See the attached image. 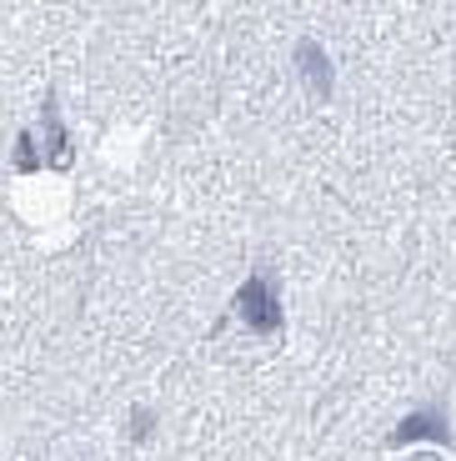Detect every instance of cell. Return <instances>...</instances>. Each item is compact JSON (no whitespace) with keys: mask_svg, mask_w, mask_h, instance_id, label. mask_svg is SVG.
I'll use <instances>...</instances> for the list:
<instances>
[{"mask_svg":"<svg viewBox=\"0 0 456 461\" xmlns=\"http://www.w3.org/2000/svg\"><path fill=\"white\" fill-rule=\"evenodd\" d=\"M41 161L60 166V171L70 166V136H66V126H60V115H56V101H46V156H41Z\"/></svg>","mask_w":456,"mask_h":461,"instance_id":"obj_4","label":"cell"},{"mask_svg":"<svg viewBox=\"0 0 456 461\" xmlns=\"http://www.w3.org/2000/svg\"><path fill=\"white\" fill-rule=\"evenodd\" d=\"M231 312L251 326V331H281V321H286L281 316V281H276L271 271L246 276V286L236 291V301H231Z\"/></svg>","mask_w":456,"mask_h":461,"instance_id":"obj_1","label":"cell"},{"mask_svg":"<svg viewBox=\"0 0 456 461\" xmlns=\"http://www.w3.org/2000/svg\"><path fill=\"white\" fill-rule=\"evenodd\" d=\"M150 421H156V416H150L146 406H141V411H131V437L146 441V437H150Z\"/></svg>","mask_w":456,"mask_h":461,"instance_id":"obj_6","label":"cell"},{"mask_svg":"<svg viewBox=\"0 0 456 461\" xmlns=\"http://www.w3.org/2000/svg\"><path fill=\"white\" fill-rule=\"evenodd\" d=\"M296 70H301V81H306V91L316 95V101H331V91H336V70H331V56L316 46V41H301L296 46Z\"/></svg>","mask_w":456,"mask_h":461,"instance_id":"obj_3","label":"cell"},{"mask_svg":"<svg viewBox=\"0 0 456 461\" xmlns=\"http://www.w3.org/2000/svg\"><path fill=\"white\" fill-rule=\"evenodd\" d=\"M41 166V156H35V131H21V140H15V171H35Z\"/></svg>","mask_w":456,"mask_h":461,"instance_id":"obj_5","label":"cell"},{"mask_svg":"<svg viewBox=\"0 0 456 461\" xmlns=\"http://www.w3.org/2000/svg\"><path fill=\"white\" fill-rule=\"evenodd\" d=\"M70 461H96V456H70Z\"/></svg>","mask_w":456,"mask_h":461,"instance_id":"obj_8","label":"cell"},{"mask_svg":"<svg viewBox=\"0 0 456 461\" xmlns=\"http://www.w3.org/2000/svg\"><path fill=\"white\" fill-rule=\"evenodd\" d=\"M397 447H411V441H451V416H446V402H426L411 416H401L397 431H391Z\"/></svg>","mask_w":456,"mask_h":461,"instance_id":"obj_2","label":"cell"},{"mask_svg":"<svg viewBox=\"0 0 456 461\" xmlns=\"http://www.w3.org/2000/svg\"><path fill=\"white\" fill-rule=\"evenodd\" d=\"M406 461H442L436 451H416V456H406Z\"/></svg>","mask_w":456,"mask_h":461,"instance_id":"obj_7","label":"cell"}]
</instances>
